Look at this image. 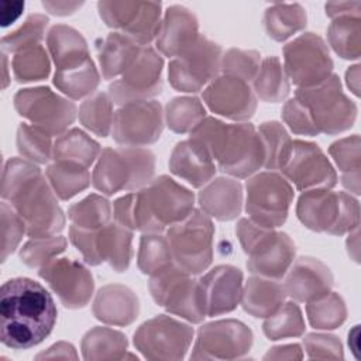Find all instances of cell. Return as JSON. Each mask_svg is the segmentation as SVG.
Wrapping results in <instances>:
<instances>
[{
	"instance_id": "cell-58",
	"label": "cell",
	"mask_w": 361,
	"mask_h": 361,
	"mask_svg": "<svg viewBox=\"0 0 361 361\" xmlns=\"http://www.w3.org/2000/svg\"><path fill=\"white\" fill-rule=\"evenodd\" d=\"M37 360L41 358H63V360H76L78 354L75 351V347L71 343L66 341H59L54 345H51L47 351L38 354L35 357Z\"/></svg>"
},
{
	"instance_id": "cell-47",
	"label": "cell",
	"mask_w": 361,
	"mask_h": 361,
	"mask_svg": "<svg viewBox=\"0 0 361 361\" xmlns=\"http://www.w3.org/2000/svg\"><path fill=\"white\" fill-rule=\"evenodd\" d=\"M172 262L173 258L165 233H145L141 235L137 265L142 274L152 275Z\"/></svg>"
},
{
	"instance_id": "cell-30",
	"label": "cell",
	"mask_w": 361,
	"mask_h": 361,
	"mask_svg": "<svg viewBox=\"0 0 361 361\" xmlns=\"http://www.w3.org/2000/svg\"><path fill=\"white\" fill-rule=\"evenodd\" d=\"M47 49L55 71L72 69L90 58L83 35L71 25L55 24L47 32Z\"/></svg>"
},
{
	"instance_id": "cell-38",
	"label": "cell",
	"mask_w": 361,
	"mask_h": 361,
	"mask_svg": "<svg viewBox=\"0 0 361 361\" xmlns=\"http://www.w3.org/2000/svg\"><path fill=\"white\" fill-rule=\"evenodd\" d=\"M360 135L354 134L334 141L329 147V154L341 173V185L353 195H360Z\"/></svg>"
},
{
	"instance_id": "cell-50",
	"label": "cell",
	"mask_w": 361,
	"mask_h": 361,
	"mask_svg": "<svg viewBox=\"0 0 361 361\" xmlns=\"http://www.w3.org/2000/svg\"><path fill=\"white\" fill-rule=\"evenodd\" d=\"M48 23L49 18L45 14H30L16 31L8 32L1 38L3 52L16 54L25 47L41 44V39L45 37Z\"/></svg>"
},
{
	"instance_id": "cell-25",
	"label": "cell",
	"mask_w": 361,
	"mask_h": 361,
	"mask_svg": "<svg viewBox=\"0 0 361 361\" xmlns=\"http://www.w3.org/2000/svg\"><path fill=\"white\" fill-rule=\"evenodd\" d=\"M203 288L207 317L233 312L243 298V272L234 265H217L199 278Z\"/></svg>"
},
{
	"instance_id": "cell-22",
	"label": "cell",
	"mask_w": 361,
	"mask_h": 361,
	"mask_svg": "<svg viewBox=\"0 0 361 361\" xmlns=\"http://www.w3.org/2000/svg\"><path fill=\"white\" fill-rule=\"evenodd\" d=\"M38 275L68 309L85 307L93 296L92 272L73 258L55 257L38 269Z\"/></svg>"
},
{
	"instance_id": "cell-42",
	"label": "cell",
	"mask_w": 361,
	"mask_h": 361,
	"mask_svg": "<svg viewBox=\"0 0 361 361\" xmlns=\"http://www.w3.org/2000/svg\"><path fill=\"white\" fill-rule=\"evenodd\" d=\"M114 102L106 92H94L86 97L78 111L80 124L99 137H107L113 127Z\"/></svg>"
},
{
	"instance_id": "cell-59",
	"label": "cell",
	"mask_w": 361,
	"mask_h": 361,
	"mask_svg": "<svg viewBox=\"0 0 361 361\" xmlns=\"http://www.w3.org/2000/svg\"><path fill=\"white\" fill-rule=\"evenodd\" d=\"M265 360H302L303 353L299 344H286L271 348L265 357Z\"/></svg>"
},
{
	"instance_id": "cell-13",
	"label": "cell",
	"mask_w": 361,
	"mask_h": 361,
	"mask_svg": "<svg viewBox=\"0 0 361 361\" xmlns=\"http://www.w3.org/2000/svg\"><path fill=\"white\" fill-rule=\"evenodd\" d=\"M223 49L206 35L199 37L168 65V79L171 86L183 93H197L203 90L214 78L220 75Z\"/></svg>"
},
{
	"instance_id": "cell-51",
	"label": "cell",
	"mask_w": 361,
	"mask_h": 361,
	"mask_svg": "<svg viewBox=\"0 0 361 361\" xmlns=\"http://www.w3.org/2000/svg\"><path fill=\"white\" fill-rule=\"evenodd\" d=\"M68 241L63 235L30 238L20 248V259L30 268H42L51 259L66 250Z\"/></svg>"
},
{
	"instance_id": "cell-5",
	"label": "cell",
	"mask_w": 361,
	"mask_h": 361,
	"mask_svg": "<svg viewBox=\"0 0 361 361\" xmlns=\"http://www.w3.org/2000/svg\"><path fill=\"white\" fill-rule=\"evenodd\" d=\"M155 173V155L145 147H107L102 149L92 185L106 196L135 192L147 186Z\"/></svg>"
},
{
	"instance_id": "cell-36",
	"label": "cell",
	"mask_w": 361,
	"mask_h": 361,
	"mask_svg": "<svg viewBox=\"0 0 361 361\" xmlns=\"http://www.w3.org/2000/svg\"><path fill=\"white\" fill-rule=\"evenodd\" d=\"M251 87L257 99L265 103H279L288 97L290 90L289 79L278 56L272 55L261 61Z\"/></svg>"
},
{
	"instance_id": "cell-43",
	"label": "cell",
	"mask_w": 361,
	"mask_h": 361,
	"mask_svg": "<svg viewBox=\"0 0 361 361\" xmlns=\"http://www.w3.org/2000/svg\"><path fill=\"white\" fill-rule=\"evenodd\" d=\"M14 79L18 83L47 79L51 72V56L41 44H34L17 51L11 61Z\"/></svg>"
},
{
	"instance_id": "cell-53",
	"label": "cell",
	"mask_w": 361,
	"mask_h": 361,
	"mask_svg": "<svg viewBox=\"0 0 361 361\" xmlns=\"http://www.w3.org/2000/svg\"><path fill=\"white\" fill-rule=\"evenodd\" d=\"M0 217H1V262L11 255L18 244L23 240V235L27 234L25 224L18 213L7 203L1 202L0 204Z\"/></svg>"
},
{
	"instance_id": "cell-35",
	"label": "cell",
	"mask_w": 361,
	"mask_h": 361,
	"mask_svg": "<svg viewBox=\"0 0 361 361\" xmlns=\"http://www.w3.org/2000/svg\"><path fill=\"white\" fill-rule=\"evenodd\" d=\"M127 337L110 327H93L82 338L80 348L85 360H123L127 351Z\"/></svg>"
},
{
	"instance_id": "cell-28",
	"label": "cell",
	"mask_w": 361,
	"mask_h": 361,
	"mask_svg": "<svg viewBox=\"0 0 361 361\" xmlns=\"http://www.w3.org/2000/svg\"><path fill=\"white\" fill-rule=\"evenodd\" d=\"M199 37L196 16L185 6H169L162 17V25L155 48L168 58H175Z\"/></svg>"
},
{
	"instance_id": "cell-4",
	"label": "cell",
	"mask_w": 361,
	"mask_h": 361,
	"mask_svg": "<svg viewBox=\"0 0 361 361\" xmlns=\"http://www.w3.org/2000/svg\"><path fill=\"white\" fill-rule=\"evenodd\" d=\"M190 138L203 144L217 169L228 176L244 179L264 168V141L251 123L228 124L206 116L190 133Z\"/></svg>"
},
{
	"instance_id": "cell-63",
	"label": "cell",
	"mask_w": 361,
	"mask_h": 361,
	"mask_svg": "<svg viewBox=\"0 0 361 361\" xmlns=\"http://www.w3.org/2000/svg\"><path fill=\"white\" fill-rule=\"evenodd\" d=\"M1 56H3V72H4V76H3V89H4L8 85V76H7L8 69H7V55H6V52H3Z\"/></svg>"
},
{
	"instance_id": "cell-62",
	"label": "cell",
	"mask_w": 361,
	"mask_h": 361,
	"mask_svg": "<svg viewBox=\"0 0 361 361\" xmlns=\"http://www.w3.org/2000/svg\"><path fill=\"white\" fill-rule=\"evenodd\" d=\"M350 234H351V238H353V241L354 243H351L348 238H347V248H348V254L351 252V251H354L353 252V259L355 261V262H358V227L357 228H354L353 231H350Z\"/></svg>"
},
{
	"instance_id": "cell-41",
	"label": "cell",
	"mask_w": 361,
	"mask_h": 361,
	"mask_svg": "<svg viewBox=\"0 0 361 361\" xmlns=\"http://www.w3.org/2000/svg\"><path fill=\"white\" fill-rule=\"evenodd\" d=\"M68 219L78 228L97 230L113 221V206L104 196L92 193L69 206Z\"/></svg>"
},
{
	"instance_id": "cell-49",
	"label": "cell",
	"mask_w": 361,
	"mask_h": 361,
	"mask_svg": "<svg viewBox=\"0 0 361 361\" xmlns=\"http://www.w3.org/2000/svg\"><path fill=\"white\" fill-rule=\"evenodd\" d=\"M16 144L20 155L27 161L34 164H48L52 159V137L30 123H21L18 126Z\"/></svg>"
},
{
	"instance_id": "cell-9",
	"label": "cell",
	"mask_w": 361,
	"mask_h": 361,
	"mask_svg": "<svg viewBox=\"0 0 361 361\" xmlns=\"http://www.w3.org/2000/svg\"><path fill=\"white\" fill-rule=\"evenodd\" d=\"M295 97L307 109L319 134L334 135L353 127L357 118L355 103L343 92L337 75L310 87H298Z\"/></svg>"
},
{
	"instance_id": "cell-11",
	"label": "cell",
	"mask_w": 361,
	"mask_h": 361,
	"mask_svg": "<svg viewBox=\"0 0 361 361\" xmlns=\"http://www.w3.org/2000/svg\"><path fill=\"white\" fill-rule=\"evenodd\" d=\"M293 196L290 182L281 172H257L245 182V213L262 227L278 228L288 219Z\"/></svg>"
},
{
	"instance_id": "cell-40",
	"label": "cell",
	"mask_w": 361,
	"mask_h": 361,
	"mask_svg": "<svg viewBox=\"0 0 361 361\" xmlns=\"http://www.w3.org/2000/svg\"><path fill=\"white\" fill-rule=\"evenodd\" d=\"M327 41L343 59H358L361 54V18L348 14L333 18L327 28Z\"/></svg>"
},
{
	"instance_id": "cell-3",
	"label": "cell",
	"mask_w": 361,
	"mask_h": 361,
	"mask_svg": "<svg viewBox=\"0 0 361 361\" xmlns=\"http://www.w3.org/2000/svg\"><path fill=\"white\" fill-rule=\"evenodd\" d=\"M195 210V195L166 175L130 192L113 203V219L120 226L145 233H165Z\"/></svg>"
},
{
	"instance_id": "cell-8",
	"label": "cell",
	"mask_w": 361,
	"mask_h": 361,
	"mask_svg": "<svg viewBox=\"0 0 361 361\" xmlns=\"http://www.w3.org/2000/svg\"><path fill=\"white\" fill-rule=\"evenodd\" d=\"M149 293L166 312L197 324L207 317L206 299L199 278L186 272L175 261L149 275Z\"/></svg>"
},
{
	"instance_id": "cell-34",
	"label": "cell",
	"mask_w": 361,
	"mask_h": 361,
	"mask_svg": "<svg viewBox=\"0 0 361 361\" xmlns=\"http://www.w3.org/2000/svg\"><path fill=\"white\" fill-rule=\"evenodd\" d=\"M102 148L97 141L80 128H72L54 141V161H69L90 168L97 161Z\"/></svg>"
},
{
	"instance_id": "cell-2",
	"label": "cell",
	"mask_w": 361,
	"mask_h": 361,
	"mask_svg": "<svg viewBox=\"0 0 361 361\" xmlns=\"http://www.w3.org/2000/svg\"><path fill=\"white\" fill-rule=\"evenodd\" d=\"M1 199L23 219L30 238L56 235L66 217L39 166L24 158H10L1 175Z\"/></svg>"
},
{
	"instance_id": "cell-17",
	"label": "cell",
	"mask_w": 361,
	"mask_h": 361,
	"mask_svg": "<svg viewBox=\"0 0 361 361\" xmlns=\"http://www.w3.org/2000/svg\"><path fill=\"white\" fill-rule=\"evenodd\" d=\"M97 11L103 23L141 45H149L159 35L162 4L159 1H99Z\"/></svg>"
},
{
	"instance_id": "cell-20",
	"label": "cell",
	"mask_w": 361,
	"mask_h": 361,
	"mask_svg": "<svg viewBox=\"0 0 361 361\" xmlns=\"http://www.w3.org/2000/svg\"><path fill=\"white\" fill-rule=\"evenodd\" d=\"M164 121L159 102L127 103L114 111L111 137L121 147H147L159 140Z\"/></svg>"
},
{
	"instance_id": "cell-55",
	"label": "cell",
	"mask_w": 361,
	"mask_h": 361,
	"mask_svg": "<svg viewBox=\"0 0 361 361\" xmlns=\"http://www.w3.org/2000/svg\"><path fill=\"white\" fill-rule=\"evenodd\" d=\"M282 120L289 130L298 135H319L307 109L296 99H289L282 107Z\"/></svg>"
},
{
	"instance_id": "cell-29",
	"label": "cell",
	"mask_w": 361,
	"mask_h": 361,
	"mask_svg": "<svg viewBox=\"0 0 361 361\" xmlns=\"http://www.w3.org/2000/svg\"><path fill=\"white\" fill-rule=\"evenodd\" d=\"M92 312L102 323L128 326L138 316L140 302L130 288L120 283H109L97 290Z\"/></svg>"
},
{
	"instance_id": "cell-7",
	"label": "cell",
	"mask_w": 361,
	"mask_h": 361,
	"mask_svg": "<svg viewBox=\"0 0 361 361\" xmlns=\"http://www.w3.org/2000/svg\"><path fill=\"white\" fill-rule=\"evenodd\" d=\"M296 216L312 231L343 235L360 226V204L347 192L310 189L299 196Z\"/></svg>"
},
{
	"instance_id": "cell-23",
	"label": "cell",
	"mask_w": 361,
	"mask_h": 361,
	"mask_svg": "<svg viewBox=\"0 0 361 361\" xmlns=\"http://www.w3.org/2000/svg\"><path fill=\"white\" fill-rule=\"evenodd\" d=\"M202 97L214 114L237 123H245L254 116L258 100L250 83L223 73L203 89Z\"/></svg>"
},
{
	"instance_id": "cell-24",
	"label": "cell",
	"mask_w": 361,
	"mask_h": 361,
	"mask_svg": "<svg viewBox=\"0 0 361 361\" xmlns=\"http://www.w3.org/2000/svg\"><path fill=\"white\" fill-rule=\"evenodd\" d=\"M283 278L286 296L302 303L312 302L329 293L334 282L330 268L313 257L293 259Z\"/></svg>"
},
{
	"instance_id": "cell-60",
	"label": "cell",
	"mask_w": 361,
	"mask_h": 361,
	"mask_svg": "<svg viewBox=\"0 0 361 361\" xmlns=\"http://www.w3.org/2000/svg\"><path fill=\"white\" fill-rule=\"evenodd\" d=\"M23 10H24V1H3L0 8L1 25L7 27L13 21H16Z\"/></svg>"
},
{
	"instance_id": "cell-21",
	"label": "cell",
	"mask_w": 361,
	"mask_h": 361,
	"mask_svg": "<svg viewBox=\"0 0 361 361\" xmlns=\"http://www.w3.org/2000/svg\"><path fill=\"white\" fill-rule=\"evenodd\" d=\"M279 172L298 190L333 189L337 172L322 148L310 141L293 140L290 154Z\"/></svg>"
},
{
	"instance_id": "cell-48",
	"label": "cell",
	"mask_w": 361,
	"mask_h": 361,
	"mask_svg": "<svg viewBox=\"0 0 361 361\" xmlns=\"http://www.w3.org/2000/svg\"><path fill=\"white\" fill-rule=\"evenodd\" d=\"M305 329L302 310L295 302H283L276 312L265 317L262 324V331L269 340L299 337L305 333Z\"/></svg>"
},
{
	"instance_id": "cell-31",
	"label": "cell",
	"mask_w": 361,
	"mask_h": 361,
	"mask_svg": "<svg viewBox=\"0 0 361 361\" xmlns=\"http://www.w3.org/2000/svg\"><path fill=\"white\" fill-rule=\"evenodd\" d=\"M144 47L145 45H141L123 32H110L97 47V58L103 79L110 80L120 78L137 59Z\"/></svg>"
},
{
	"instance_id": "cell-54",
	"label": "cell",
	"mask_w": 361,
	"mask_h": 361,
	"mask_svg": "<svg viewBox=\"0 0 361 361\" xmlns=\"http://www.w3.org/2000/svg\"><path fill=\"white\" fill-rule=\"evenodd\" d=\"M303 347L309 358L343 360V345L338 337L324 333H310L303 338Z\"/></svg>"
},
{
	"instance_id": "cell-15",
	"label": "cell",
	"mask_w": 361,
	"mask_h": 361,
	"mask_svg": "<svg viewBox=\"0 0 361 361\" xmlns=\"http://www.w3.org/2000/svg\"><path fill=\"white\" fill-rule=\"evenodd\" d=\"M283 69L298 87H310L333 75V59L324 39L314 32H305L289 41L283 49Z\"/></svg>"
},
{
	"instance_id": "cell-39",
	"label": "cell",
	"mask_w": 361,
	"mask_h": 361,
	"mask_svg": "<svg viewBox=\"0 0 361 361\" xmlns=\"http://www.w3.org/2000/svg\"><path fill=\"white\" fill-rule=\"evenodd\" d=\"M99 83L100 73L92 58L76 68L55 71L54 73V85L56 89L72 100L89 97L94 93Z\"/></svg>"
},
{
	"instance_id": "cell-52",
	"label": "cell",
	"mask_w": 361,
	"mask_h": 361,
	"mask_svg": "<svg viewBox=\"0 0 361 361\" xmlns=\"http://www.w3.org/2000/svg\"><path fill=\"white\" fill-rule=\"evenodd\" d=\"M261 65V55L254 49L230 48L221 56L220 73L238 78L247 83H252Z\"/></svg>"
},
{
	"instance_id": "cell-61",
	"label": "cell",
	"mask_w": 361,
	"mask_h": 361,
	"mask_svg": "<svg viewBox=\"0 0 361 361\" xmlns=\"http://www.w3.org/2000/svg\"><path fill=\"white\" fill-rule=\"evenodd\" d=\"M345 80H347V86L348 89L358 96L360 94V65H354L350 66L345 72Z\"/></svg>"
},
{
	"instance_id": "cell-18",
	"label": "cell",
	"mask_w": 361,
	"mask_h": 361,
	"mask_svg": "<svg viewBox=\"0 0 361 361\" xmlns=\"http://www.w3.org/2000/svg\"><path fill=\"white\" fill-rule=\"evenodd\" d=\"M162 69L164 59L161 54L155 48L145 45L126 72L109 85L111 100L118 106L152 100L164 87Z\"/></svg>"
},
{
	"instance_id": "cell-57",
	"label": "cell",
	"mask_w": 361,
	"mask_h": 361,
	"mask_svg": "<svg viewBox=\"0 0 361 361\" xmlns=\"http://www.w3.org/2000/svg\"><path fill=\"white\" fill-rule=\"evenodd\" d=\"M83 6V1H68V0H47L42 1V7L51 13L52 16H58V17H65V16H71L73 14L78 8H80Z\"/></svg>"
},
{
	"instance_id": "cell-12",
	"label": "cell",
	"mask_w": 361,
	"mask_h": 361,
	"mask_svg": "<svg viewBox=\"0 0 361 361\" xmlns=\"http://www.w3.org/2000/svg\"><path fill=\"white\" fill-rule=\"evenodd\" d=\"M69 240L87 265L107 262L116 272L128 269L133 257V231L114 220L97 230L69 227Z\"/></svg>"
},
{
	"instance_id": "cell-45",
	"label": "cell",
	"mask_w": 361,
	"mask_h": 361,
	"mask_svg": "<svg viewBox=\"0 0 361 361\" xmlns=\"http://www.w3.org/2000/svg\"><path fill=\"white\" fill-rule=\"evenodd\" d=\"M309 323L316 330H333L340 327L347 319V307L337 292H329L306 303Z\"/></svg>"
},
{
	"instance_id": "cell-6",
	"label": "cell",
	"mask_w": 361,
	"mask_h": 361,
	"mask_svg": "<svg viewBox=\"0 0 361 361\" xmlns=\"http://www.w3.org/2000/svg\"><path fill=\"white\" fill-rule=\"evenodd\" d=\"M235 234L247 254V268L252 275L282 279L290 268L296 247L292 238L276 228L262 227L252 220L240 219Z\"/></svg>"
},
{
	"instance_id": "cell-16",
	"label": "cell",
	"mask_w": 361,
	"mask_h": 361,
	"mask_svg": "<svg viewBox=\"0 0 361 361\" xmlns=\"http://www.w3.org/2000/svg\"><path fill=\"white\" fill-rule=\"evenodd\" d=\"M193 334L190 324L159 314L135 330L134 345L148 360H182L192 344Z\"/></svg>"
},
{
	"instance_id": "cell-56",
	"label": "cell",
	"mask_w": 361,
	"mask_h": 361,
	"mask_svg": "<svg viewBox=\"0 0 361 361\" xmlns=\"http://www.w3.org/2000/svg\"><path fill=\"white\" fill-rule=\"evenodd\" d=\"M324 10L331 20L348 14H361V1H329L324 4Z\"/></svg>"
},
{
	"instance_id": "cell-44",
	"label": "cell",
	"mask_w": 361,
	"mask_h": 361,
	"mask_svg": "<svg viewBox=\"0 0 361 361\" xmlns=\"http://www.w3.org/2000/svg\"><path fill=\"white\" fill-rule=\"evenodd\" d=\"M204 117L206 109L195 96L173 97L166 103L164 111L168 128L178 134L192 133Z\"/></svg>"
},
{
	"instance_id": "cell-26",
	"label": "cell",
	"mask_w": 361,
	"mask_h": 361,
	"mask_svg": "<svg viewBox=\"0 0 361 361\" xmlns=\"http://www.w3.org/2000/svg\"><path fill=\"white\" fill-rule=\"evenodd\" d=\"M169 169L193 188H203L217 172L207 148L193 138L179 141L169 157Z\"/></svg>"
},
{
	"instance_id": "cell-37",
	"label": "cell",
	"mask_w": 361,
	"mask_h": 361,
	"mask_svg": "<svg viewBox=\"0 0 361 361\" xmlns=\"http://www.w3.org/2000/svg\"><path fill=\"white\" fill-rule=\"evenodd\" d=\"M45 176L61 200H69L90 185L89 168L69 161H54L48 165Z\"/></svg>"
},
{
	"instance_id": "cell-10",
	"label": "cell",
	"mask_w": 361,
	"mask_h": 361,
	"mask_svg": "<svg viewBox=\"0 0 361 361\" xmlns=\"http://www.w3.org/2000/svg\"><path fill=\"white\" fill-rule=\"evenodd\" d=\"M173 261L192 275L206 271L213 261L214 226L200 209L165 231Z\"/></svg>"
},
{
	"instance_id": "cell-33",
	"label": "cell",
	"mask_w": 361,
	"mask_h": 361,
	"mask_svg": "<svg viewBox=\"0 0 361 361\" xmlns=\"http://www.w3.org/2000/svg\"><path fill=\"white\" fill-rule=\"evenodd\" d=\"M307 24V14L299 3H272L264 13V28L269 38L282 42L302 31Z\"/></svg>"
},
{
	"instance_id": "cell-1",
	"label": "cell",
	"mask_w": 361,
	"mask_h": 361,
	"mask_svg": "<svg viewBox=\"0 0 361 361\" xmlns=\"http://www.w3.org/2000/svg\"><path fill=\"white\" fill-rule=\"evenodd\" d=\"M58 310L51 293L37 281L13 278L0 289V338L14 350L42 343L56 323Z\"/></svg>"
},
{
	"instance_id": "cell-32",
	"label": "cell",
	"mask_w": 361,
	"mask_h": 361,
	"mask_svg": "<svg viewBox=\"0 0 361 361\" xmlns=\"http://www.w3.org/2000/svg\"><path fill=\"white\" fill-rule=\"evenodd\" d=\"M286 299V290L279 279L252 275L247 279L241 306L252 317L265 319L276 312Z\"/></svg>"
},
{
	"instance_id": "cell-14",
	"label": "cell",
	"mask_w": 361,
	"mask_h": 361,
	"mask_svg": "<svg viewBox=\"0 0 361 361\" xmlns=\"http://www.w3.org/2000/svg\"><path fill=\"white\" fill-rule=\"evenodd\" d=\"M16 111L51 137L68 131L78 114L76 104L47 86L20 89L13 99Z\"/></svg>"
},
{
	"instance_id": "cell-27",
	"label": "cell",
	"mask_w": 361,
	"mask_h": 361,
	"mask_svg": "<svg viewBox=\"0 0 361 361\" xmlns=\"http://www.w3.org/2000/svg\"><path fill=\"white\" fill-rule=\"evenodd\" d=\"M199 209L210 219L230 221L240 216L244 203L243 185L227 176H219L206 183L197 195Z\"/></svg>"
},
{
	"instance_id": "cell-19",
	"label": "cell",
	"mask_w": 361,
	"mask_h": 361,
	"mask_svg": "<svg viewBox=\"0 0 361 361\" xmlns=\"http://www.w3.org/2000/svg\"><path fill=\"white\" fill-rule=\"evenodd\" d=\"M251 329L240 320L223 319L203 324L197 330L192 360H237L252 345Z\"/></svg>"
},
{
	"instance_id": "cell-46",
	"label": "cell",
	"mask_w": 361,
	"mask_h": 361,
	"mask_svg": "<svg viewBox=\"0 0 361 361\" xmlns=\"http://www.w3.org/2000/svg\"><path fill=\"white\" fill-rule=\"evenodd\" d=\"M257 130L265 147L264 168L267 171H279L290 154L293 140L278 121H265Z\"/></svg>"
}]
</instances>
